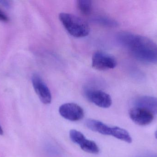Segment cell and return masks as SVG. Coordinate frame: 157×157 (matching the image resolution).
<instances>
[{"label": "cell", "mask_w": 157, "mask_h": 157, "mask_svg": "<svg viewBox=\"0 0 157 157\" xmlns=\"http://www.w3.org/2000/svg\"><path fill=\"white\" fill-rule=\"evenodd\" d=\"M86 126L93 131L103 135H111V127L108 126L100 121L89 119L86 121Z\"/></svg>", "instance_id": "obj_9"}, {"label": "cell", "mask_w": 157, "mask_h": 157, "mask_svg": "<svg viewBox=\"0 0 157 157\" xmlns=\"http://www.w3.org/2000/svg\"><path fill=\"white\" fill-rule=\"evenodd\" d=\"M59 18L65 29L74 37H84L90 32L88 24L81 18L69 13H62Z\"/></svg>", "instance_id": "obj_2"}, {"label": "cell", "mask_w": 157, "mask_h": 157, "mask_svg": "<svg viewBox=\"0 0 157 157\" xmlns=\"http://www.w3.org/2000/svg\"><path fill=\"white\" fill-rule=\"evenodd\" d=\"M85 93L88 100L100 108H108L112 104L110 96L101 90L89 89H87Z\"/></svg>", "instance_id": "obj_5"}, {"label": "cell", "mask_w": 157, "mask_h": 157, "mask_svg": "<svg viewBox=\"0 0 157 157\" xmlns=\"http://www.w3.org/2000/svg\"><path fill=\"white\" fill-rule=\"evenodd\" d=\"M32 84L36 94L43 104L48 105L51 103L52 97L49 88L43 79L37 74L32 76Z\"/></svg>", "instance_id": "obj_4"}, {"label": "cell", "mask_w": 157, "mask_h": 157, "mask_svg": "<svg viewBox=\"0 0 157 157\" xmlns=\"http://www.w3.org/2000/svg\"><path fill=\"white\" fill-rule=\"evenodd\" d=\"M155 138L157 139V131L155 132Z\"/></svg>", "instance_id": "obj_16"}, {"label": "cell", "mask_w": 157, "mask_h": 157, "mask_svg": "<svg viewBox=\"0 0 157 157\" xmlns=\"http://www.w3.org/2000/svg\"><path fill=\"white\" fill-rule=\"evenodd\" d=\"M70 137L75 143L79 145L86 139L85 135L79 131L72 130L70 131Z\"/></svg>", "instance_id": "obj_13"}, {"label": "cell", "mask_w": 157, "mask_h": 157, "mask_svg": "<svg viewBox=\"0 0 157 157\" xmlns=\"http://www.w3.org/2000/svg\"><path fill=\"white\" fill-rule=\"evenodd\" d=\"M76 5L80 13L85 15H88L91 13L92 9V2L89 0H78Z\"/></svg>", "instance_id": "obj_12"}, {"label": "cell", "mask_w": 157, "mask_h": 157, "mask_svg": "<svg viewBox=\"0 0 157 157\" xmlns=\"http://www.w3.org/2000/svg\"><path fill=\"white\" fill-rule=\"evenodd\" d=\"M9 18L0 9V21L1 22H8Z\"/></svg>", "instance_id": "obj_14"}, {"label": "cell", "mask_w": 157, "mask_h": 157, "mask_svg": "<svg viewBox=\"0 0 157 157\" xmlns=\"http://www.w3.org/2000/svg\"><path fill=\"white\" fill-rule=\"evenodd\" d=\"M3 131L0 125V135H3Z\"/></svg>", "instance_id": "obj_15"}, {"label": "cell", "mask_w": 157, "mask_h": 157, "mask_svg": "<svg viewBox=\"0 0 157 157\" xmlns=\"http://www.w3.org/2000/svg\"><path fill=\"white\" fill-rule=\"evenodd\" d=\"M59 112L62 117L71 121H78L84 116L83 108L75 103L63 104L59 108Z\"/></svg>", "instance_id": "obj_6"}, {"label": "cell", "mask_w": 157, "mask_h": 157, "mask_svg": "<svg viewBox=\"0 0 157 157\" xmlns=\"http://www.w3.org/2000/svg\"><path fill=\"white\" fill-rule=\"evenodd\" d=\"M79 146L82 150L90 154H98L100 151L98 145L94 141L88 139H85Z\"/></svg>", "instance_id": "obj_11"}, {"label": "cell", "mask_w": 157, "mask_h": 157, "mask_svg": "<svg viewBox=\"0 0 157 157\" xmlns=\"http://www.w3.org/2000/svg\"><path fill=\"white\" fill-rule=\"evenodd\" d=\"M111 135L119 140L130 143L132 142V139L128 131L121 127H111Z\"/></svg>", "instance_id": "obj_10"}, {"label": "cell", "mask_w": 157, "mask_h": 157, "mask_svg": "<svg viewBox=\"0 0 157 157\" xmlns=\"http://www.w3.org/2000/svg\"><path fill=\"white\" fill-rule=\"evenodd\" d=\"M135 107L142 108L153 114H157V98L150 96L139 97L134 101Z\"/></svg>", "instance_id": "obj_8"}, {"label": "cell", "mask_w": 157, "mask_h": 157, "mask_svg": "<svg viewBox=\"0 0 157 157\" xmlns=\"http://www.w3.org/2000/svg\"><path fill=\"white\" fill-rule=\"evenodd\" d=\"M117 63L114 57L103 52H96L92 56V66L96 70L105 71L113 69Z\"/></svg>", "instance_id": "obj_3"}, {"label": "cell", "mask_w": 157, "mask_h": 157, "mask_svg": "<svg viewBox=\"0 0 157 157\" xmlns=\"http://www.w3.org/2000/svg\"><path fill=\"white\" fill-rule=\"evenodd\" d=\"M117 39L137 60L147 63H157V44L150 39L124 31L118 34Z\"/></svg>", "instance_id": "obj_1"}, {"label": "cell", "mask_w": 157, "mask_h": 157, "mask_svg": "<svg viewBox=\"0 0 157 157\" xmlns=\"http://www.w3.org/2000/svg\"><path fill=\"white\" fill-rule=\"evenodd\" d=\"M129 116L135 123L141 126L148 125L154 119V114L144 109L136 107L130 110Z\"/></svg>", "instance_id": "obj_7"}]
</instances>
